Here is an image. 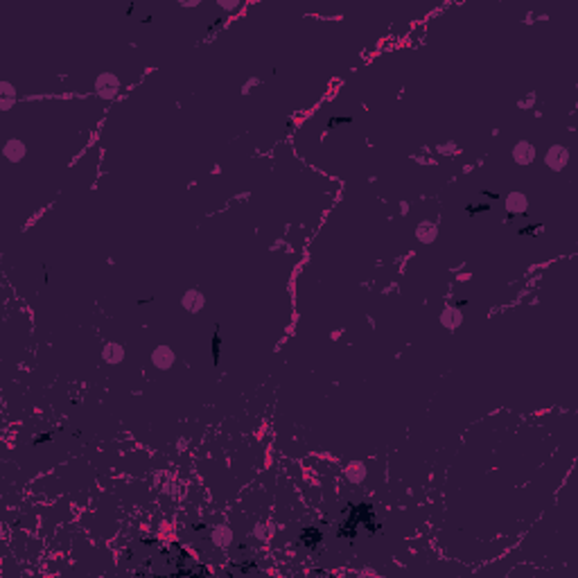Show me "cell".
<instances>
[{
    "instance_id": "obj_1",
    "label": "cell",
    "mask_w": 578,
    "mask_h": 578,
    "mask_svg": "<svg viewBox=\"0 0 578 578\" xmlns=\"http://www.w3.org/2000/svg\"><path fill=\"white\" fill-rule=\"evenodd\" d=\"M567 158H569V151L565 147H551L549 154H547V165L551 169H563L567 165Z\"/></svg>"
},
{
    "instance_id": "obj_2",
    "label": "cell",
    "mask_w": 578,
    "mask_h": 578,
    "mask_svg": "<svg viewBox=\"0 0 578 578\" xmlns=\"http://www.w3.org/2000/svg\"><path fill=\"white\" fill-rule=\"evenodd\" d=\"M151 362H154L156 368H169L172 362H174V355H172V350L167 346H158L154 350V355H151Z\"/></svg>"
},
{
    "instance_id": "obj_3",
    "label": "cell",
    "mask_w": 578,
    "mask_h": 578,
    "mask_svg": "<svg viewBox=\"0 0 578 578\" xmlns=\"http://www.w3.org/2000/svg\"><path fill=\"white\" fill-rule=\"evenodd\" d=\"M97 90L102 97H113L115 95V90H118V79L113 75H102L97 81Z\"/></svg>"
},
{
    "instance_id": "obj_4",
    "label": "cell",
    "mask_w": 578,
    "mask_h": 578,
    "mask_svg": "<svg viewBox=\"0 0 578 578\" xmlns=\"http://www.w3.org/2000/svg\"><path fill=\"white\" fill-rule=\"evenodd\" d=\"M513 156H515V160L520 165H529L533 160V156H536V151H533V147L529 142H520L515 147V151H513Z\"/></svg>"
},
{
    "instance_id": "obj_5",
    "label": "cell",
    "mask_w": 578,
    "mask_h": 578,
    "mask_svg": "<svg viewBox=\"0 0 578 578\" xmlns=\"http://www.w3.org/2000/svg\"><path fill=\"white\" fill-rule=\"evenodd\" d=\"M506 208L511 212H524L527 210V197L520 192H511L506 199Z\"/></svg>"
},
{
    "instance_id": "obj_6",
    "label": "cell",
    "mask_w": 578,
    "mask_h": 578,
    "mask_svg": "<svg viewBox=\"0 0 578 578\" xmlns=\"http://www.w3.org/2000/svg\"><path fill=\"white\" fill-rule=\"evenodd\" d=\"M183 305L188 307L190 312H199V310L203 307V296L192 289V292H188V294L183 296Z\"/></svg>"
},
{
    "instance_id": "obj_7",
    "label": "cell",
    "mask_w": 578,
    "mask_h": 578,
    "mask_svg": "<svg viewBox=\"0 0 578 578\" xmlns=\"http://www.w3.org/2000/svg\"><path fill=\"white\" fill-rule=\"evenodd\" d=\"M23 154H25L23 142H18V140H9V142H7V147H5V156H7V158L18 160V158H23Z\"/></svg>"
},
{
    "instance_id": "obj_8",
    "label": "cell",
    "mask_w": 578,
    "mask_h": 578,
    "mask_svg": "<svg viewBox=\"0 0 578 578\" xmlns=\"http://www.w3.org/2000/svg\"><path fill=\"white\" fill-rule=\"evenodd\" d=\"M441 321H443V325H445V328H456V325L461 323V314H459V310H456V307H447V310L443 312Z\"/></svg>"
},
{
    "instance_id": "obj_9",
    "label": "cell",
    "mask_w": 578,
    "mask_h": 578,
    "mask_svg": "<svg viewBox=\"0 0 578 578\" xmlns=\"http://www.w3.org/2000/svg\"><path fill=\"white\" fill-rule=\"evenodd\" d=\"M104 359L108 364H118L122 359V348H120L118 343H108L106 348H104Z\"/></svg>"
},
{
    "instance_id": "obj_10",
    "label": "cell",
    "mask_w": 578,
    "mask_h": 578,
    "mask_svg": "<svg viewBox=\"0 0 578 578\" xmlns=\"http://www.w3.org/2000/svg\"><path fill=\"white\" fill-rule=\"evenodd\" d=\"M301 538H303V545L305 547H316L321 542V533L316 531V529H305Z\"/></svg>"
},
{
    "instance_id": "obj_11",
    "label": "cell",
    "mask_w": 578,
    "mask_h": 578,
    "mask_svg": "<svg viewBox=\"0 0 578 578\" xmlns=\"http://www.w3.org/2000/svg\"><path fill=\"white\" fill-rule=\"evenodd\" d=\"M434 237H436V226H432V224L418 226V240L420 242H432Z\"/></svg>"
},
{
    "instance_id": "obj_12",
    "label": "cell",
    "mask_w": 578,
    "mask_h": 578,
    "mask_svg": "<svg viewBox=\"0 0 578 578\" xmlns=\"http://www.w3.org/2000/svg\"><path fill=\"white\" fill-rule=\"evenodd\" d=\"M346 475H348L353 481H362L366 472H364V466H362V463H350L348 470H346Z\"/></svg>"
},
{
    "instance_id": "obj_13",
    "label": "cell",
    "mask_w": 578,
    "mask_h": 578,
    "mask_svg": "<svg viewBox=\"0 0 578 578\" xmlns=\"http://www.w3.org/2000/svg\"><path fill=\"white\" fill-rule=\"evenodd\" d=\"M217 538H221L219 545H228V542H230V531H228V529H221V527H219V529L215 531V540H217Z\"/></svg>"
},
{
    "instance_id": "obj_14",
    "label": "cell",
    "mask_w": 578,
    "mask_h": 578,
    "mask_svg": "<svg viewBox=\"0 0 578 578\" xmlns=\"http://www.w3.org/2000/svg\"><path fill=\"white\" fill-rule=\"evenodd\" d=\"M212 357H215V364L219 362V337H212Z\"/></svg>"
},
{
    "instance_id": "obj_15",
    "label": "cell",
    "mask_w": 578,
    "mask_h": 578,
    "mask_svg": "<svg viewBox=\"0 0 578 578\" xmlns=\"http://www.w3.org/2000/svg\"><path fill=\"white\" fill-rule=\"evenodd\" d=\"M488 206H472V208H468V210H472V212H479V210H486Z\"/></svg>"
},
{
    "instance_id": "obj_16",
    "label": "cell",
    "mask_w": 578,
    "mask_h": 578,
    "mask_svg": "<svg viewBox=\"0 0 578 578\" xmlns=\"http://www.w3.org/2000/svg\"><path fill=\"white\" fill-rule=\"evenodd\" d=\"M45 441H50V436H47V434H45V436H41V438H36V443H45Z\"/></svg>"
}]
</instances>
